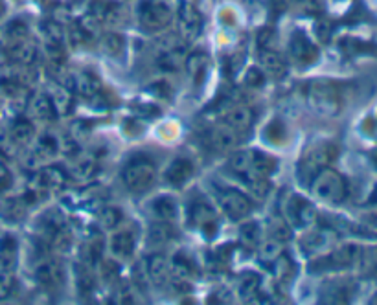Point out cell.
Wrapping results in <instances>:
<instances>
[{
  "mask_svg": "<svg viewBox=\"0 0 377 305\" xmlns=\"http://www.w3.org/2000/svg\"><path fill=\"white\" fill-rule=\"evenodd\" d=\"M337 145L332 142H317V144L309 145L298 162V177L302 179V182H309L318 171L327 168L337 158Z\"/></svg>",
  "mask_w": 377,
  "mask_h": 305,
  "instance_id": "6da1fadb",
  "label": "cell"
},
{
  "mask_svg": "<svg viewBox=\"0 0 377 305\" xmlns=\"http://www.w3.org/2000/svg\"><path fill=\"white\" fill-rule=\"evenodd\" d=\"M121 180L131 193H146L156 182L155 164L147 156H133L121 171Z\"/></svg>",
  "mask_w": 377,
  "mask_h": 305,
  "instance_id": "7a4b0ae2",
  "label": "cell"
},
{
  "mask_svg": "<svg viewBox=\"0 0 377 305\" xmlns=\"http://www.w3.org/2000/svg\"><path fill=\"white\" fill-rule=\"evenodd\" d=\"M307 105L324 118L337 116L342 107L337 87L330 81H313L307 89Z\"/></svg>",
  "mask_w": 377,
  "mask_h": 305,
  "instance_id": "3957f363",
  "label": "cell"
},
{
  "mask_svg": "<svg viewBox=\"0 0 377 305\" xmlns=\"http://www.w3.org/2000/svg\"><path fill=\"white\" fill-rule=\"evenodd\" d=\"M311 191L324 202L339 204L346 199V180L335 170L324 168L311 179Z\"/></svg>",
  "mask_w": 377,
  "mask_h": 305,
  "instance_id": "277c9868",
  "label": "cell"
},
{
  "mask_svg": "<svg viewBox=\"0 0 377 305\" xmlns=\"http://www.w3.org/2000/svg\"><path fill=\"white\" fill-rule=\"evenodd\" d=\"M283 219L297 230H306L317 223V210L307 199L298 193H291L283 200Z\"/></svg>",
  "mask_w": 377,
  "mask_h": 305,
  "instance_id": "5b68a950",
  "label": "cell"
},
{
  "mask_svg": "<svg viewBox=\"0 0 377 305\" xmlns=\"http://www.w3.org/2000/svg\"><path fill=\"white\" fill-rule=\"evenodd\" d=\"M138 19L146 30L161 31L170 24L173 13L164 0H144L138 6Z\"/></svg>",
  "mask_w": 377,
  "mask_h": 305,
  "instance_id": "8992f818",
  "label": "cell"
},
{
  "mask_svg": "<svg viewBox=\"0 0 377 305\" xmlns=\"http://www.w3.org/2000/svg\"><path fill=\"white\" fill-rule=\"evenodd\" d=\"M188 219H190V225L195 230L201 232L202 235H207L208 239H212L214 234L217 232L216 210L212 208V204L207 199L197 197V199L191 200L190 210H188Z\"/></svg>",
  "mask_w": 377,
  "mask_h": 305,
  "instance_id": "52a82bcc",
  "label": "cell"
},
{
  "mask_svg": "<svg viewBox=\"0 0 377 305\" xmlns=\"http://www.w3.org/2000/svg\"><path fill=\"white\" fill-rule=\"evenodd\" d=\"M34 147L26 156V164L28 168H43V165L50 164L61 151V140L52 133H45V135L34 138Z\"/></svg>",
  "mask_w": 377,
  "mask_h": 305,
  "instance_id": "ba28073f",
  "label": "cell"
},
{
  "mask_svg": "<svg viewBox=\"0 0 377 305\" xmlns=\"http://www.w3.org/2000/svg\"><path fill=\"white\" fill-rule=\"evenodd\" d=\"M68 184V173L59 165L46 164L39 168L34 179L36 193H59Z\"/></svg>",
  "mask_w": 377,
  "mask_h": 305,
  "instance_id": "9c48e42d",
  "label": "cell"
},
{
  "mask_svg": "<svg viewBox=\"0 0 377 305\" xmlns=\"http://www.w3.org/2000/svg\"><path fill=\"white\" fill-rule=\"evenodd\" d=\"M186 45L175 37H164L158 43V66L162 70L175 72L179 70L186 61Z\"/></svg>",
  "mask_w": 377,
  "mask_h": 305,
  "instance_id": "30bf717a",
  "label": "cell"
},
{
  "mask_svg": "<svg viewBox=\"0 0 377 305\" xmlns=\"http://www.w3.org/2000/svg\"><path fill=\"white\" fill-rule=\"evenodd\" d=\"M217 202L232 221L245 219V217L251 216L252 211V202L249 197L239 193V191L226 190V188L217 190Z\"/></svg>",
  "mask_w": 377,
  "mask_h": 305,
  "instance_id": "8fae6325",
  "label": "cell"
},
{
  "mask_svg": "<svg viewBox=\"0 0 377 305\" xmlns=\"http://www.w3.org/2000/svg\"><path fill=\"white\" fill-rule=\"evenodd\" d=\"M177 19H179V31H181L182 39L191 43L199 37L202 28V17L191 2L182 0L177 10Z\"/></svg>",
  "mask_w": 377,
  "mask_h": 305,
  "instance_id": "7c38bea8",
  "label": "cell"
},
{
  "mask_svg": "<svg viewBox=\"0 0 377 305\" xmlns=\"http://www.w3.org/2000/svg\"><path fill=\"white\" fill-rule=\"evenodd\" d=\"M136 230L135 226H121V223L112 230L109 237V251L116 260H127L135 252Z\"/></svg>",
  "mask_w": 377,
  "mask_h": 305,
  "instance_id": "4fadbf2b",
  "label": "cell"
},
{
  "mask_svg": "<svg viewBox=\"0 0 377 305\" xmlns=\"http://www.w3.org/2000/svg\"><path fill=\"white\" fill-rule=\"evenodd\" d=\"M359 248L355 245H342L330 254H324L318 258L311 267H318L320 270H333V269H344V267L353 265L355 261L361 258Z\"/></svg>",
  "mask_w": 377,
  "mask_h": 305,
  "instance_id": "5bb4252c",
  "label": "cell"
},
{
  "mask_svg": "<svg viewBox=\"0 0 377 305\" xmlns=\"http://www.w3.org/2000/svg\"><path fill=\"white\" fill-rule=\"evenodd\" d=\"M221 120L225 126L236 131L237 135H242V133H246L251 129L252 124H254V112H252L251 107L234 101V103L223 107Z\"/></svg>",
  "mask_w": 377,
  "mask_h": 305,
  "instance_id": "9a60e30c",
  "label": "cell"
},
{
  "mask_svg": "<svg viewBox=\"0 0 377 305\" xmlns=\"http://www.w3.org/2000/svg\"><path fill=\"white\" fill-rule=\"evenodd\" d=\"M289 55L295 63L302 66H309L317 63L318 48L313 45L309 37L302 31H295L289 39Z\"/></svg>",
  "mask_w": 377,
  "mask_h": 305,
  "instance_id": "2e32d148",
  "label": "cell"
},
{
  "mask_svg": "<svg viewBox=\"0 0 377 305\" xmlns=\"http://www.w3.org/2000/svg\"><path fill=\"white\" fill-rule=\"evenodd\" d=\"M65 87L71 90L72 94H77L85 100H91L92 96H96L100 92V81L91 72H68L66 74Z\"/></svg>",
  "mask_w": 377,
  "mask_h": 305,
  "instance_id": "e0dca14e",
  "label": "cell"
},
{
  "mask_svg": "<svg viewBox=\"0 0 377 305\" xmlns=\"http://www.w3.org/2000/svg\"><path fill=\"white\" fill-rule=\"evenodd\" d=\"M205 140L207 145L212 151H217V153H225V151H232L239 144V136L234 129H230L225 124H219V126H214L205 133Z\"/></svg>",
  "mask_w": 377,
  "mask_h": 305,
  "instance_id": "ac0fdd59",
  "label": "cell"
},
{
  "mask_svg": "<svg viewBox=\"0 0 377 305\" xmlns=\"http://www.w3.org/2000/svg\"><path fill=\"white\" fill-rule=\"evenodd\" d=\"M98 171V162L89 153L77 151L75 155L71 156L68 162V175L75 180H91Z\"/></svg>",
  "mask_w": 377,
  "mask_h": 305,
  "instance_id": "d6986e66",
  "label": "cell"
},
{
  "mask_svg": "<svg viewBox=\"0 0 377 305\" xmlns=\"http://www.w3.org/2000/svg\"><path fill=\"white\" fill-rule=\"evenodd\" d=\"M193 171H195L193 162L186 158V156H179V158H175L170 164V168L164 173V179L173 188H182L193 177Z\"/></svg>",
  "mask_w": 377,
  "mask_h": 305,
  "instance_id": "ffe728a7",
  "label": "cell"
},
{
  "mask_svg": "<svg viewBox=\"0 0 377 305\" xmlns=\"http://www.w3.org/2000/svg\"><path fill=\"white\" fill-rule=\"evenodd\" d=\"M36 280L43 287L56 289L65 283V269L56 261H43L36 267Z\"/></svg>",
  "mask_w": 377,
  "mask_h": 305,
  "instance_id": "44dd1931",
  "label": "cell"
},
{
  "mask_svg": "<svg viewBox=\"0 0 377 305\" xmlns=\"http://www.w3.org/2000/svg\"><path fill=\"white\" fill-rule=\"evenodd\" d=\"M146 272L149 276V280L158 287L170 285L171 280V269L170 261L162 254H153L146 260Z\"/></svg>",
  "mask_w": 377,
  "mask_h": 305,
  "instance_id": "7402d4cb",
  "label": "cell"
},
{
  "mask_svg": "<svg viewBox=\"0 0 377 305\" xmlns=\"http://www.w3.org/2000/svg\"><path fill=\"white\" fill-rule=\"evenodd\" d=\"M184 66H186V72L188 75H190L191 83L195 87H201L205 77H207L210 59H208V55L202 54V52H193V54L186 55Z\"/></svg>",
  "mask_w": 377,
  "mask_h": 305,
  "instance_id": "603a6c76",
  "label": "cell"
},
{
  "mask_svg": "<svg viewBox=\"0 0 377 305\" xmlns=\"http://www.w3.org/2000/svg\"><path fill=\"white\" fill-rule=\"evenodd\" d=\"M278 162L272 158V156L265 155L262 151L254 149V155H252V164H251V173L245 177V180L249 179H269V177L276 171Z\"/></svg>",
  "mask_w": 377,
  "mask_h": 305,
  "instance_id": "cb8c5ba5",
  "label": "cell"
},
{
  "mask_svg": "<svg viewBox=\"0 0 377 305\" xmlns=\"http://www.w3.org/2000/svg\"><path fill=\"white\" fill-rule=\"evenodd\" d=\"M10 59L15 63V65H24L31 66L39 57V52H37V46L30 40H19V43H11L10 46Z\"/></svg>",
  "mask_w": 377,
  "mask_h": 305,
  "instance_id": "d4e9b609",
  "label": "cell"
},
{
  "mask_svg": "<svg viewBox=\"0 0 377 305\" xmlns=\"http://www.w3.org/2000/svg\"><path fill=\"white\" fill-rule=\"evenodd\" d=\"M28 107H30L31 114L36 116L37 120L43 121H52L56 120V109H54V103H52L50 96L46 92H36L31 96L30 101H28Z\"/></svg>",
  "mask_w": 377,
  "mask_h": 305,
  "instance_id": "484cf974",
  "label": "cell"
},
{
  "mask_svg": "<svg viewBox=\"0 0 377 305\" xmlns=\"http://www.w3.org/2000/svg\"><path fill=\"white\" fill-rule=\"evenodd\" d=\"M17 260H19V245L13 235L4 234L0 237V270H11L15 269Z\"/></svg>",
  "mask_w": 377,
  "mask_h": 305,
  "instance_id": "4316f807",
  "label": "cell"
},
{
  "mask_svg": "<svg viewBox=\"0 0 377 305\" xmlns=\"http://www.w3.org/2000/svg\"><path fill=\"white\" fill-rule=\"evenodd\" d=\"M260 65L274 80H280L287 74V63L276 50H260Z\"/></svg>",
  "mask_w": 377,
  "mask_h": 305,
  "instance_id": "83f0119b",
  "label": "cell"
},
{
  "mask_svg": "<svg viewBox=\"0 0 377 305\" xmlns=\"http://www.w3.org/2000/svg\"><path fill=\"white\" fill-rule=\"evenodd\" d=\"M352 298V285L346 281H330L322 289V302L327 304H346Z\"/></svg>",
  "mask_w": 377,
  "mask_h": 305,
  "instance_id": "f1b7e54d",
  "label": "cell"
},
{
  "mask_svg": "<svg viewBox=\"0 0 377 305\" xmlns=\"http://www.w3.org/2000/svg\"><path fill=\"white\" fill-rule=\"evenodd\" d=\"M39 30L43 40H45V48H48V46H65V28L56 19H48L45 22H40Z\"/></svg>",
  "mask_w": 377,
  "mask_h": 305,
  "instance_id": "f546056e",
  "label": "cell"
},
{
  "mask_svg": "<svg viewBox=\"0 0 377 305\" xmlns=\"http://www.w3.org/2000/svg\"><path fill=\"white\" fill-rule=\"evenodd\" d=\"M101 251H103V241L98 234L89 235V239L83 243L81 246V260H83V265L87 267H96L100 265L101 261Z\"/></svg>",
  "mask_w": 377,
  "mask_h": 305,
  "instance_id": "4dcf8cb0",
  "label": "cell"
},
{
  "mask_svg": "<svg viewBox=\"0 0 377 305\" xmlns=\"http://www.w3.org/2000/svg\"><path fill=\"white\" fill-rule=\"evenodd\" d=\"M151 214L156 221H164V223H170V221L175 219L177 216V202L173 197L162 195L156 197L153 202H151Z\"/></svg>",
  "mask_w": 377,
  "mask_h": 305,
  "instance_id": "1f68e13d",
  "label": "cell"
},
{
  "mask_svg": "<svg viewBox=\"0 0 377 305\" xmlns=\"http://www.w3.org/2000/svg\"><path fill=\"white\" fill-rule=\"evenodd\" d=\"M50 100L54 103L57 116L71 114L72 110V92L65 85H56L50 90Z\"/></svg>",
  "mask_w": 377,
  "mask_h": 305,
  "instance_id": "d6a6232c",
  "label": "cell"
},
{
  "mask_svg": "<svg viewBox=\"0 0 377 305\" xmlns=\"http://www.w3.org/2000/svg\"><path fill=\"white\" fill-rule=\"evenodd\" d=\"M10 135L19 147L30 145L36 138V127L28 120H17L10 129Z\"/></svg>",
  "mask_w": 377,
  "mask_h": 305,
  "instance_id": "836d02e7",
  "label": "cell"
},
{
  "mask_svg": "<svg viewBox=\"0 0 377 305\" xmlns=\"http://www.w3.org/2000/svg\"><path fill=\"white\" fill-rule=\"evenodd\" d=\"M260 283H262L260 276L254 274V272H245L239 283H237V295H239V298L245 302H251L252 298H256L258 292H260Z\"/></svg>",
  "mask_w": 377,
  "mask_h": 305,
  "instance_id": "e575fe53",
  "label": "cell"
},
{
  "mask_svg": "<svg viewBox=\"0 0 377 305\" xmlns=\"http://www.w3.org/2000/svg\"><path fill=\"white\" fill-rule=\"evenodd\" d=\"M258 246H260V260H262L265 265H272V261L276 260L278 255L283 254V243L278 241L276 237L263 239Z\"/></svg>",
  "mask_w": 377,
  "mask_h": 305,
  "instance_id": "d590c367",
  "label": "cell"
},
{
  "mask_svg": "<svg viewBox=\"0 0 377 305\" xmlns=\"http://www.w3.org/2000/svg\"><path fill=\"white\" fill-rule=\"evenodd\" d=\"M239 239L246 248H258V245L262 243V226L254 221H249L239 228Z\"/></svg>",
  "mask_w": 377,
  "mask_h": 305,
  "instance_id": "8d00e7d4",
  "label": "cell"
},
{
  "mask_svg": "<svg viewBox=\"0 0 377 305\" xmlns=\"http://www.w3.org/2000/svg\"><path fill=\"white\" fill-rule=\"evenodd\" d=\"M252 155H254V149H242L236 151L230 158V168L234 173L245 179L249 173H251V164H252Z\"/></svg>",
  "mask_w": 377,
  "mask_h": 305,
  "instance_id": "74e56055",
  "label": "cell"
},
{
  "mask_svg": "<svg viewBox=\"0 0 377 305\" xmlns=\"http://www.w3.org/2000/svg\"><path fill=\"white\" fill-rule=\"evenodd\" d=\"M330 241H332V235L327 232H311L304 237L302 246H304V251L311 252V254H320L330 245Z\"/></svg>",
  "mask_w": 377,
  "mask_h": 305,
  "instance_id": "f35d334b",
  "label": "cell"
},
{
  "mask_svg": "<svg viewBox=\"0 0 377 305\" xmlns=\"http://www.w3.org/2000/svg\"><path fill=\"white\" fill-rule=\"evenodd\" d=\"M121 221H124V216H121L120 208H116V206H101L98 210V223L105 230H114Z\"/></svg>",
  "mask_w": 377,
  "mask_h": 305,
  "instance_id": "ab89813d",
  "label": "cell"
},
{
  "mask_svg": "<svg viewBox=\"0 0 377 305\" xmlns=\"http://www.w3.org/2000/svg\"><path fill=\"white\" fill-rule=\"evenodd\" d=\"M170 239H171V228L168 226V223H164V221L153 225L149 228V232H147V243H149V246H153V248H161V246L166 245Z\"/></svg>",
  "mask_w": 377,
  "mask_h": 305,
  "instance_id": "60d3db41",
  "label": "cell"
},
{
  "mask_svg": "<svg viewBox=\"0 0 377 305\" xmlns=\"http://www.w3.org/2000/svg\"><path fill=\"white\" fill-rule=\"evenodd\" d=\"M75 24L80 26L81 34L85 36L87 40H92V39H96V37L100 36V24H101V22L98 19H96L94 15H91V13H87L85 17H81V19L77 20V22H75Z\"/></svg>",
  "mask_w": 377,
  "mask_h": 305,
  "instance_id": "b9f144b4",
  "label": "cell"
},
{
  "mask_svg": "<svg viewBox=\"0 0 377 305\" xmlns=\"http://www.w3.org/2000/svg\"><path fill=\"white\" fill-rule=\"evenodd\" d=\"M101 46H103V50H105L107 54L120 55L121 52H124V48H126V40H124V37H121L120 34L111 31V34H105V36L101 37Z\"/></svg>",
  "mask_w": 377,
  "mask_h": 305,
  "instance_id": "7bdbcfd3",
  "label": "cell"
},
{
  "mask_svg": "<svg viewBox=\"0 0 377 305\" xmlns=\"http://www.w3.org/2000/svg\"><path fill=\"white\" fill-rule=\"evenodd\" d=\"M28 31L30 30H28V24H26L24 20L15 19L11 20L8 28H6V36H8L11 43H19V40L28 39Z\"/></svg>",
  "mask_w": 377,
  "mask_h": 305,
  "instance_id": "ee69618b",
  "label": "cell"
},
{
  "mask_svg": "<svg viewBox=\"0 0 377 305\" xmlns=\"http://www.w3.org/2000/svg\"><path fill=\"white\" fill-rule=\"evenodd\" d=\"M272 265H274V274H276L278 280L286 281L295 274V265H293V261L287 255H278L276 260L272 261Z\"/></svg>",
  "mask_w": 377,
  "mask_h": 305,
  "instance_id": "f6af8a7d",
  "label": "cell"
},
{
  "mask_svg": "<svg viewBox=\"0 0 377 305\" xmlns=\"http://www.w3.org/2000/svg\"><path fill=\"white\" fill-rule=\"evenodd\" d=\"M265 138L271 142V144H282V142L287 138L286 126H283L280 120L271 121L265 129Z\"/></svg>",
  "mask_w": 377,
  "mask_h": 305,
  "instance_id": "bcb514c9",
  "label": "cell"
},
{
  "mask_svg": "<svg viewBox=\"0 0 377 305\" xmlns=\"http://www.w3.org/2000/svg\"><path fill=\"white\" fill-rule=\"evenodd\" d=\"M271 237H276L278 241L286 243L291 237V226L287 225L286 219H272L271 221Z\"/></svg>",
  "mask_w": 377,
  "mask_h": 305,
  "instance_id": "7dc6e473",
  "label": "cell"
},
{
  "mask_svg": "<svg viewBox=\"0 0 377 305\" xmlns=\"http://www.w3.org/2000/svg\"><path fill=\"white\" fill-rule=\"evenodd\" d=\"M258 45H260V50H276L278 45L276 31L271 30V28H265V30L260 31V36H258Z\"/></svg>",
  "mask_w": 377,
  "mask_h": 305,
  "instance_id": "c3c4849f",
  "label": "cell"
},
{
  "mask_svg": "<svg viewBox=\"0 0 377 305\" xmlns=\"http://www.w3.org/2000/svg\"><path fill=\"white\" fill-rule=\"evenodd\" d=\"M263 83H265V75H263V72L260 70V68L252 66V68H249V70H246V75H245V85L246 87H251V89H260Z\"/></svg>",
  "mask_w": 377,
  "mask_h": 305,
  "instance_id": "681fc988",
  "label": "cell"
},
{
  "mask_svg": "<svg viewBox=\"0 0 377 305\" xmlns=\"http://www.w3.org/2000/svg\"><path fill=\"white\" fill-rule=\"evenodd\" d=\"M19 145L13 142V138H11L10 131L6 129H0V153H6V155H13Z\"/></svg>",
  "mask_w": 377,
  "mask_h": 305,
  "instance_id": "f907efd6",
  "label": "cell"
},
{
  "mask_svg": "<svg viewBox=\"0 0 377 305\" xmlns=\"http://www.w3.org/2000/svg\"><path fill=\"white\" fill-rule=\"evenodd\" d=\"M13 289V276L8 270H0V300L8 298Z\"/></svg>",
  "mask_w": 377,
  "mask_h": 305,
  "instance_id": "816d5d0a",
  "label": "cell"
},
{
  "mask_svg": "<svg viewBox=\"0 0 377 305\" xmlns=\"http://www.w3.org/2000/svg\"><path fill=\"white\" fill-rule=\"evenodd\" d=\"M133 112H135L138 118H144V120L155 118V116L161 114V110L156 109V107L146 105V103H135V105H133Z\"/></svg>",
  "mask_w": 377,
  "mask_h": 305,
  "instance_id": "f5cc1de1",
  "label": "cell"
},
{
  "mask_svg": "<svg viewBox=\"0 0 377 305\" xmlns=\"http://www.w3.org/2000/svg\"><path fill=\"white\" fill-rule=\"evenodd\" d=\"M315 31H317V37L320 43H324L326 45L327 40H330V37H332V22L330 20H317V24H315Z\"/></svg>",
  "mask_w": 377,
  "mask_h": 305,
  "instance_id": "db71d44e",
  "label": "cell"
},
{
  "mask_svg": "<svg viewBox=\"0 0 377 305\" xmlns=\"http://www.w3.org/2000/svg\"><path fill=\"white\" fill-rule=\"evenodd\" d=\"M361 255H362V265H364V269H367L370 274L377 276V246L376 248H372V251H368L367 254H361Z\"/></svg>",
  "mask_w": 377,
  "mask_h": 305,
  "instance_id": "11a10c76",
  "label": "cell"
},
{
  "mask_svg": "<svg viewBox=\"0 0 377 305\" xmlns=\"http://www.w3.org/2000/svg\"><path fill=\"white\" fill-rule=\"evenodd\" d=\"M118 298H120L121 304H136L138 300H135V298H138V295H136V290L133 285H124L120 289V292H118Z\"/></svg>",
  "mask_w": 377,
  "mask_h": 305,
  "instance_id": "9f6ffc18",
  "label": "cell"
},
{
  "mask_svg": "<svg viewBox=\"0 0 377 305\" xmlns=\"http://www.w3.org/2000/svg\"><path fill=\"white\" fill-rule=\"evenodd\" d=\"M212 298H214V300L210 302H217V304H230L232 302V295L228 290H219L216 295H212Z\"/></svg>",
  "mask_w": 377,
  "mask_h": 305,
  "instance_id": "6f0895ef",
  "label": "cell"
},
{
  "mask_svg": "<svg viewBox=\"0 0 377 305\" xmlns=\"http://www.w3.org/2000/svg\"><path fill=\"white\" fill-rule=\"evenodd\" d=\"M291 6V0H272V8L276 10V13H283Z\"/></svg>",
  "mask_w": 377,
  "mask_h": 305,
  "instance_id": "680465c9",
  "label": "cell"
},
{
  "mask_svg": "<svg viewBox=\"0 0 377 305\" xmlns=\"http://www.w3.org/2000/svg\"><path fill=\"white\" fill-rule=\"evenodd\" d=\"M368 228H370V230H372L374 234H377V214L368 219Z\"/></svg>",
  "mask_w": 377,
  "mask_h": 305,
  "instance_id": "91938a15",
  "label": "cell"
},
{
  "mask_svg": "<svg viewBox=\"0 0 377 305\" xmlns=\"http://www.w3.org/2000/svg\"><path fill=\"white\" fill-rule=\"evenodd\" d=\"M368 202H370L372 206H377V188H376V191L372 193V197H370V200H368Z\"/></svg>",
  "mask_w": 377,
  "mask_h": 305,
  "instance_id": "94428289",
  "label": "cell"
},
{
  "mask_svg": "<svg viewBox=\"0 0 377 305\" xmlns=\"http://www.w3.org/2000/svg\"><path fill=\"white\" fill-rule=\"evenodd\" d=\"M4 11H6V6H4V2L0 0V17L4 15Z\"/></svg>",
  "mask_w": 377,
  "mask_h": 305,
  "instance_id": "6125c7cd",
  "label": "cell"
},
{
  "mask_svg": "<svg viewBox=\"0 0 377 305\" xmlns=\"http://www.w3.org/2000/svg\"><path fill=\"white\" fill-rule=\"evenodd\" d=\"M372 161H374V162H376V165H377V149H376V151H374V153H372Z\"/></svg>",
  "mask_w": 377,
  "mask_h": 305,
  "instance_id": "be15d7a7",
  "label": "cell"
}]
</instances>
